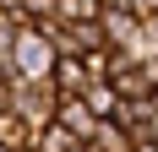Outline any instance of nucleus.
<instances>
[{
  "label": "nucleus",
  "mask_w": 158,
  "mask_h": 152,
  "mask_svg": "<svg viewBox=\"0 0 158 152\" xmlns=\"http://www.w3.org/2000/svg\"><path fill=\"white\" fill-rule=\"evenodd\" d=\"M55 125H60L71 141H93V130H98V114L82 103V98H60V103H55Z\"/></svg>",
  "instance_id": "f257e3e1"
}]
</instances>
